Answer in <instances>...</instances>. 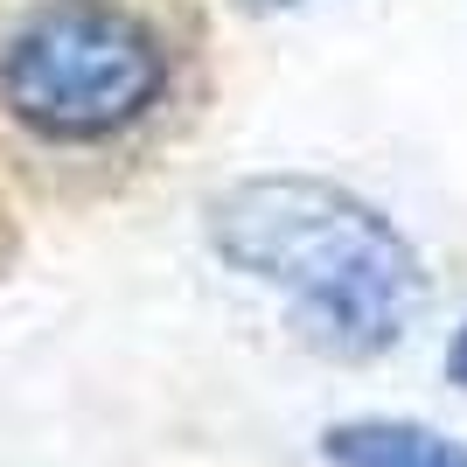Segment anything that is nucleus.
<instances>
[{"label": "nucleus", "mask_w": 467, "mask_h": 467, "mask_svg": "<svg viewBox=\"0 0 467 467\" xmlns=\"http://www.w3.org/2000/svg\"><path fill=\"white\" fill-rule=\"evenodd\" d=\"M168 98V42L119 0H42L0 42V112L57 147H98Z\"/></svg>", "instance_id": "2"}, {"label": "nucleus", "mask_w": 467, "mask_h": 467, "mask_svg": "<svg viewBox=\"0 0 467 467\" xmlns=\"http://www.w3.org/2000/svg\"><path fill=\"white\" fill-rule=\"evenodd\" d=\"M321 453L335 467H467V447L432 426H405V419H356V426H328Z\"/></svg>", "instance_id": "3"}, {"label": "nucleus", "mask_w": 467, "mask_h": 467, "mask_svg": "<svg viewBox=\"0 0 467 467\" xmlns=\"http://www.w3.org/2000/svg\"><path fill=\"white\" fill-rule=\"evenodd\" d=\"M447 377H453V384L467 390V328H461V335L447 342Z\"/></svg>", "instance_id": "4"}, {"label": "nucleus", "mask_w": 467, "mask_h": 467, "mask_svg": "<svg viewBox=\"0 0 467 467\" xmlns=\"http://www.w3.org/2000/svg\"><path fill=\"white\" fill-rule=\"evenodd\" d=\"M210 244L223 265L279 286L300 307V335L328 356H377L398 342L426 279L390 216L321 175H258L210 202Z\"/></svg>", "instance_id": "1"}]
</instances>
